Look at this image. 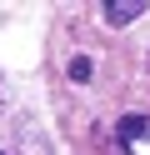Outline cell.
I'll list each match as a JSON object with an SVG mask.
<instances>
[{
	"instance_id": "1",
	"label": "cell",
	"mask_w": 150,
	"mask_h": 155,
	"mask_svg": "<svg viewBox=\"0 0 150 155\" xmlns=\"http://www.w3.org/2000/svg\"><path fill=\"white\" fill-rule=\"evenodd\" d=\"M145 15V0H105V20L110 25H130Z\"/></svg>"
},
{
	"instance_id": "4",
	"label": "cell",
	"mask_w": 150,
	"mask_h": 155,
	"mask_svg": "<svg viewBox=\"0 0 150 155\" xmlns=\"http://www.w3.org/2000/svg\"><path fill=\"white\" fill-rule=\"evenodd\" d=\"M90 70H95V65H90L85 55H75V60H70V80H80V85H85V80H90Z\"/></svg>"
},
{
	"instance_id": "2",
	"label": "cell",
	"mask_w": 150,
	"mask_h": 155,
	"mask_svg": "<svg viewBox=\"0 0 150 155\" xmlns=\"http://www.w3.org/2000/svg\"><path fill=\"white\" fill-rule=\"evenodd\" d=\"M120 140L125 145H135V140H150V115H120Z\"/></svg>"
},
{
	"instance_id": "5",
	"label": "cell",
	"mask_w": 150,
	"mask_h": 155,
	"mask_svg": "<svg viewBox=\"0 0 150 155\" xmlns=\"http://www.w3.org/2000/svg\"><path fill=\"white\" fill-rule=\"evenodd\" d=\"M145 65H150V55H145Z\"/></svg>"
},
{
	"instance_id": "3",
	"label": "cell",
	"mask_w": 150,
	"mask_h": 155,
	"mask_svg": "<svg viewBox=\"0 0 150 155\" xmlns=\"http://www.w3.org/2000/svg\"><path fill=\"white\" fill-rule=\"evenodd\" d=\"M20 155H50V150H45V140H40L30 125H25V140H20Z\"/></svg>"
}]
</instances>
